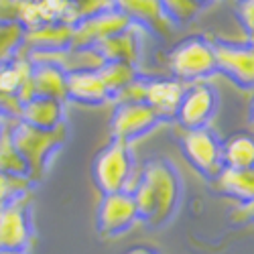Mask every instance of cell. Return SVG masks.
Instances as JSON below:
<instances>
[{
	"instance_id": "cell-1",
	"label": "cell",
	"mask_w": 254,
	"mask_h": 254,
	"mask_svg": "<svg viewBox=\"0 0 254 254\" xmlns=\"http://www.w3.org/2000/svg\"><path fill=\"white\" fill-rule=\"evenodd\" d=\"M181 177L171 161L149 159L140 167V181L130 193L138 220L149 230H159L173 220L181 201Z\"/></svg>"
},
{
	"instance_id": "cell-2",
	"label": "cell",
	"mask_w": 254,
	"mask_h": 254,
	"mask_svg": "<svg viewBox=\"0 0 254 254\" xmlns=\"http://www.w3.org/2000/svg\"><path fill=\"white\" fill-rule=\"evenodd\" d=\"M10 134H12V142L16 146L18 155L23 157L29 169L31 183H37L45 175V169H47L51 155L65 142L67 130H65V124H61L55 130H39L20 120H12Z\"/></svg>"
},
{
	"instance_id": "cell-3",
	"label": "cell",
	"mask_w": 254,
	"mask_h": 254,
	"mask_svg": "<svg viewBox=\"0 0 254 254\" xmlns=\"http://www.w3.org/2000/svg\"><path fill=\"white\" fill-rule=\"evenodd\" d=\"M136 163L130 151V144L110 140L96 155L92 165V177L102 195H110L124 191L130 175L134 173Z\"/></svg>"
},
{
	"instance_id": "cell-4",
	"label": "cell",
	"mask_w": 254,
	"mask_h": 254,
	"mask_svg": "<svg viewBox=\"0 0 254 254\" xmlns=\"http://www.w3.org/2000/svg\"><path fill=\"white\" fill-rule=\"evenodd\" d=\"M169 67H171L173 77L181 83L201 81L203 77L218 71L214 43H209L199 35L179 41L169 55Z\"/></svg>"
},
{
	"instance_id": "cell-5",
	"label": "cell",
	"mask_w": 254,
	"mask_h": 254,
	"mask_svg": "<svg viewBox=\"0 0 254 254\" xmlns=\"http://www.w3.org/2000/svg\"><path fill=\"white\" fill-rule=\"evenodd\" d=\"M181 153L187 159V163L207 181H214L224 171L222 140L207 126L205 128L185 130V134L181 136Z\"/></svg>"
},
{
	"instance_id": "cell-6",
	"label": "cell",
	"mask_w": 254,
	"mask_h": 254,
	"mask_svg": "<svg viewBox=\"0 0 254 254\" xmlns=\"http://www.w3.org/2000/svg\"><path fill=\"white\" fill-rule=\"evenodd\" d=\"M161 118L146 102L138 104H116L112 120H110V134L112 140H120L130 144L144 134H149L159 126Z\"/></svg>"
},
{
	"instance_id": "cell-7",
	"label": "cell",
	"mask_w": 254,
	"mask_h": 254,
	"mask_svg": "<svg viewBox=\"0 0 254 254\" xmlns=\"http://www.w3.org/2000/svg\"><path fill=\"white\" fill-rule=\"evenodd\" d=\"M136 222H138V211L130 193L118 191L110 195H102L96 214V228L104 238L122 236Z\"/></svg>"
},
{
	"instance_id": "cell-8",
	"label": "cell",
	"mask_w": 254,
	"mask_h": 254,
	"mask_svg": "<svg viewBox=\"0 0 254 254\" xmlns=\"http://www.w3.org/2000/svg\"><path fill=\"white\" fill-rule=\"evenodd\" d=\"M218 108V94L216 90L203 81H195L193 86L185 88V94L181 98L179 110L175 120L183 126L185 130L205 128L211 116Z\"/></svg>"
},
{
	"instance_id": "cell-9",
	"label": "cell",
	"mask_w": 254,
	"mask_h": 254,
	"mask_svg": "<svg viewBox=\"0 0 254 254\" xmlns=\"http://www.w3.org/2000/svg\"><path fill=\"white\" fill-rule=\"evenodd\" d=\"M216 67L242 90H254V47L214 43Z\"/></svg>"
},
{
	"instance_id": "cell-10",
	"label": "cell",
	"mask_w": 254,
	"mask_h": 254,
	"mask_svg": "<svg viewBox=\"0 0 254 254\" xmlns=\"http://www.w3.org/2000/svg\"><path fill=\"white\" fill-rule=\"evenodd\" d=\"M33 238L29 209L23 197L0 207V250H25Z\"/></svg>"
},
{
	"instance_id": "cell-11",
	"label": "cell",
	"mask_w": 254,
	"mask_h": 254,
	"mask_svg": "<svg viewBox=\"0 0 254 254\" xmlns=\"http://www.w3.org/2000/svg\"><path fill=\"white\" fill-rule=\"evenodd\" d=\"M114 4L136 27L149 29L163 39L175 33V23L167 16L161 0H114Z\"/></svg>"
},
{
	"instance_id": "cell-12",
	"label": "cell",
	"mask_w": 254,
	"mask_h": 254,
	"mask_svg": "<svg viewBox=\"0 0 254 254\" xmlns=\"http://www.w3.org/2000/svg\"><path fill=\"white\" fill-rule=\"evenodd\" d=\"M130 25H132L130 20L116 8L102 12L98 16H92V18H86V20H79L73 27L71 47H98L106 39L122 33Z\"/></svg>"
},
{
	"instance_id": "cell-13",
	"label": "cell",
	"mask_w": 254,
	"mask_h": 254,
	"mask_svg": "<svg viewBox=\"0 0 254 254\" xmlns=\"http://www.w3.org/2000/svg\"><path fill=\"white\" fill-rule=\"evenodd\" d=\"M33 63H49L59 67L65 75L77 71H100L104 65V57L96 47H67L61 51L47 53H27Z\"/></svg>"
},
{
	"instance_id": "cell-14",
	"label": "cell",
	"mask_w": 254,
	"mask_h": 254,
	"mask_svg": "<svg viewBox=\"0 0 254 254\" xmlns=\"http://www.w3.org/2000/svg\"><path fill=\"white\" fill-rule=\"evenodd\" d=\"M73 39V27L51 20L41 27H35L31 31H25L23 49L25 53H47V51H61L71 47Z\"/></svg>"
},
{
	"instance_id": "cell-15",
	"label": "cell",
	"mask_w": 254,
	"mask_h": 254,
	"mask_svg": "<svg viewBox=\"0 0 254 254\" xmlns=\"http://www.w3.org/2000/svg\"><path fill=\"white\" fill-rule=\"evenodd\" d=\"M183 94H185V86L175 77L149 79V83H146L144 102L157 112L161 122L163 120H173L177 116Z\"/></svg>"
},
{
	"instance_id": "cell-16",
	"label": "cell",
	"mask_w": 254,
	"mask_h": 254,
	"mask_svg": "<svg viewBox=\"0 0 254 254\" xmlns=\"http://www.w3.org/2000/svg\"><path fill=\"white\" fill-rule=\"evenodd\" d=\"M18 120L39 130H55L63 124V102L35 96L23 104Z\"/></svg>"
},
{
	"instance_id": "cell-17",
	"label": "cell",
	"mask_w": 254,
	"mask_h": 254,
	"mask_svg": "<svg viewBox=\"0 0 254 254\" xmlns=\"http://www.w3.org/2000/svg\"><path fill=\"white\" fill-rule=\"evenodd\" d=\"M214 191L238 201V205L254 199V169H226L209 181Z\"/></svg>"
},
{
	"instance_id": "cell-18",
	"label": "cell",
	"mask_w": 254,
	"mask_h": 254,
	"mask_svg": "<svg viewBox=\"0 0 254 254\" xmlns=\"http://www.w3.org/2000/svg\"><path fill=\"white\" fill-rule=\"evenodd\" d=\"M67 86V100L86 104V106H100L110 100L98 71H77L65 75Z\"/></svg>"
},
{
	"instance_id": "cell-19",
	"label": "cell",
	"mask_w": 254,
	"mask_h": 254,
	"mask_svg": "<svg viewBox=\"0 0 254 254\" xmlns=\"http://www.w3.org/2000/svg\"><path fill=\"white\" fill-rule=\"evenodd\" d=\"M100 51V55L104 57V61H118V63H130L136 65L138 57H140V35H138V27L130 25L128 29H124L122 33L106 39L104 43H100L96 47Z\"/></svg>"
},
{
	"instance_id": "cell-20",
	"label": "cell",
	"mask_w": 254,
	"mask_h": 254,
	"mask_svg": "<svg viewBox=\"0 0 254 254\" xmlns=\"http://www.w3.org/2000/svg\"><path fill=\"white\" fill-rule=\"evenodd\" d=\"M33 92L41 98H51L57 102L67 100V86H65V73L59 67L49 65V63H33Z\"/></svg>"
},
{
	"instance_id": "cell-21",
	"label": "cell",
	"mask_w": 254,
	"mask_h": 254,
	"mask_svg": "<svg viewBox=\"0 0 254 254\" xmlns=\"http://www.w3.org/2000/svg\"><path fill=\"white\" fill-rule=\"evenodd\" d=\"M222 161L226 169H252L254 167V136L236 132L222 142Z\"/></svg>"
},
{
	"instance_id": "cell-22",
	"label": "cell",
	"mask_w": 254,
	"mask_h": 254,
	"mask_svg": "<svg viewBox=\"0 0 254 254\" xmlns=\"http://www.w3.org/2000/svg\"><path fill=\"white\" fill-rule=\"evenodd\" d=\"M12 120L14 118H8L4 128L0 130V173L14 177H29V169L12 142V134H10Z\"/></svg>"
},
{
	"instance_id": "cell-23",
	"label": "cell",
	"mask_w": 254,
	"mask_h": 254,
	"mask_svg": "<svg viewBox=\"0 0 254 254\" xmlns=\"http://www.w3.org/2000/svg\"><path fill=\"white\" fill-rule=\"evenodd\" d=\"M98 75H100L106 92H108V96L112 100L122 88H126L130 81H134L140 73H138L136 65H130V63L108 61V63H104V65H102V69L98 71Z\"/></svg>"
},
{
	"instance_id": "cell-24",
	"label": "cell",
	"mask_w": 254,
	"mask_h": 254,
	"mask_svg": "<svg viewBox=\"0 0 254 254\" xmlns=\"http://www.w3.org/2000/svg\"><path fill=\"white\" fill-rule=\"evenodd\" d=\"M25 29L18 23H0V65L12 61L23 47Z\"/></svg>"
},
{
	"instance_id": "cell-25",
	"label": "cell",
	"mask_w": 254,
	"mask_h": 254,
	"mask_svg": "<svg viewBox=\"0 0 254 254\" xmlns=\"http://www.w3.org/2000/svg\"><path fill=\"white\" fill-rule=\"evenodd\" d=\"M114 8H116L114 0H69V18H71V25L75 27L79 20L98 16Z\"/></svg>"
},
{
	"instance_id": "cell-26",
	"label": "cell",
	"mask_w": 254,
	"mask_h": 254,
	"mask_svg": "<svg viewBox=\"0 0 254 254\" xmlns=\"http://www.w3.org/2000/svg\"><path fill=\"white\" fill-rule=\"evenodd\" d=\"M161 4L167 12V16L173 20L175 25H187L197 16L201 10L195 0H161Z\"/></svg>"
},
{
	"instance_id": "cell-27",
	"label": "cell",
	"mask_w": 254,
	"mask_h": 254,
	"mask_svg": "<svg viewBox=\"0 0 254 254\" xmlns=\"http://www.w3.org/2000/svg\"><path fill=\"white\" fill-rule=\"evenodd\" d=\"M31 179L29 177H14V175H4L0 173V207L23 197L31 189Z\"/></svg>"
},
{
	"instance_id": "cell-28",
	"label": "cell",
	"mask_w": 254,
	"mask_h": 254,
	"mask_svg": "<svg viewBox=\"0 0 254 254\" xmlns=\"http://www.w3.org/2000/svg\"><path fill=\"white\" fill-rule=\"evenodd\" d=\"M146 83H149V79L138 75L126 88H122L112 98V102H116V104H138V102H144V98H146Z\"/></svg>"
},
{
	"instance_id": "cell-29",
	"label": "cell",
	"mask_w": 254,
	"mask_h": 254,
	"mask_svg": "<svg viewBox=\"0 0 254 254\" xmlns=\"http://www.w3.org/2000/svg\"><path fill=\"white\" fill-rule=\"evenodd\" d=\"M236 16L240 20V25L246 29V33L254 31V0H238Z\"/></svg>"
},
{
	"instance_id": "cell-30",
	"label": "cell",
	"mask_w": 254,
	"mask_h": 254,
	"mask_svg": "<svg viewBox=\"0 0 254 254\" xmlns=\"http://www.w3.org/2000/svg\"><path fill=\"white\" fill-rule=\"evenodd\" d=\"M232 222H254V199L248 203H242L230 211Z\"/></svg>"
},
{
	"instance_id": "cell-31",
	"label": "cell",
	"mask_w": 254,
	"mask_h": 254,
	"mask_svg": "<svg viewBox=\"0 0 254 254\" xmlns=\"http://www.w3.org/2000/svg\"><path fill=\"white\" fill-rule=\"evenodd\" d=\"M20 108H23V104H20L16 98H8V96H2V94H0V110L4 112V116L18 120V116H20Z\"/></svg>"
},
{
	"instance_id": "cell-32",
	"label": "cell",
	"mask_w": 254,
	"mask_h": 254,
	"mask_svg": "<svg viewBox=\"0 0 254 254\" xmlns=\"http://www.w3.org/2000/svg\"><path fill=\"white\" fill-rule=\"evenodd\" d=\"M124 254H159L157 248H151V246H132L128 248Z\"/></svg>"
},
{
	"instance_id": "cell-33",
	"label": "cell",
	"mask_w": 254,
	"mask_h": 254,
	"mask_svg": "<svg viewBox=\"0 0 254 254\" xmlns=\"http://www.w3.org/2000/svg\"><path fill=\"white\" fill-rule=\"evenodd\" d=\"M6 122H8V116H4V112L0 110V130L4 128V124H6Z\"/></svg>"
},
{
	"instance_id": "cell-34",
	"label": "cell",
	"mask_w": 254,
	"mask_h": 254,
	"mask_svg": "<svg viewBox=\"0 0 254 254\" xmlns=\"http://www.w3.org/2000/svg\"><path fill=\"white\" fill-rule=\"evenodd\" d=\"M0 254H27L25 250H0Z\"/></svg>"
},
{
	"instance_id": "cell-35",
	"label": "cell",
	"mask_w": 254,
	"mask_h": 254,
	"mask_svg": "<svg viewBox=\"0 0 254 254\" xmlns=\"http://www.w3.org/2000/svg\"><path fill=\"white\" fill-rule=\"evenodd\" d=\"M209 2H214V0H195V4L201 8V6H205V4H209Z\"/></svg>"
},
{
	"instance_id": "cell-36",
	"label": "cell",
	"mask_w": 254,
	"mask_h": 254,
	"mask_svg": "<svg viewBox=\"0 0 254 254\" xmlns=\"http://www.w3.org/2000/svg\"><path fill=\"white\" fill-rule=\"evenodd\" d=\"M248 45H250V47H254V31H250V33H248Z\"/></svg>"
},
{
	"instance_id": "cell-37",
	"label": "cell",
	"mask_w": 254,
	"mask_h": 254,
	"mask_svg": "<svg viewBox=\"0 0 254 254\" xmlns=\"http://www.w3.org/2000/svg\"><path fill=\"white\" fill-rule=\"evenodd\" d=\"M252 122H254V104H252Z\"/></svg>"
},
{
	"instance_id": "cell-38",
	"label": "cell",
	"mask_w": 254,
	"mask_h": 254,
	"mask_svg": "<svg viewBox=\"0 0 254 254\" xmlns=\"http://www.w3.org/2000/svg\"><path fill=\"white\" fill-rule=\"evenodd\" d=\"M252 169H254V167H252Z\"/></svg>"
}]
</instances>
